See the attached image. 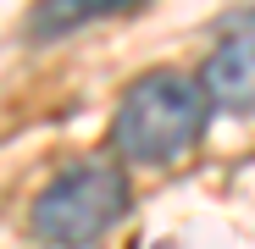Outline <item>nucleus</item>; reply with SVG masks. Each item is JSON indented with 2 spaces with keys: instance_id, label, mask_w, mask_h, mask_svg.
Wrapping results in <instances>:
<instances>
[{
  "instance_id": "20e7f679",
  "label": "nucleus",
  "mask_w": 255,
  "mask_h": 249,
  "mask_svg": "<svg viewBox=\"0 0 255 249\" xmlns=\"http://www.w3.org/2000/svg\"><path fill=\"white\" fill-rule=\"evenodd\" d=\"M133 6H139V0H39V6L28 11V39H33V45H50V39H67L78 28L122 17Z\"/></svg>"
},
{
  "instance_id": "7ed1b4c3",
  "label": "nucleus",
  "mask_w": 255,
  "mask_h": 249,
  "mask_svg": "<svg viewBox=\"0 0 255 249\" xmlns=\"http://www.w3.org/2000/svg\"><path fill=\"white\" fill-rule=\"evenodd\" d=\"M200 89L217 111H233V116H250L255 111V33H233L222 39L217 50L205 56L200 67Z\"/></svg>"
},
{
  "instance_id": "f257e3e1",
  "label": "nucleus",
  "mask_w": 255,
  "mask_h": 249,
  "mask_svg": "<svg viewBox=\"0 0 255 249\" xmlns=\"http://www.w3.org/2000/svg\"><path fill=\"white\" fill-rule=\"evenodd\" d=\"M205 122H211V100L200 78L155 67L122 89L117 116H111V150L128 166H178L200 144Z\"/></svg>"
},
{
  "instance_id": "f03ea898",
  "label": "nucleus",
  "mask_w": 255,
  "mask_h": 249,
  "mask_svg": "<svg viewBox=\"0 0 255 249\" xmlns=\"http://www.w3.org/2000/svg\"><path fill=\"white\" fill-rule=\"evenodd\" d=\"M128 211H133V188H128L122 166L78 161L39 188L33 211H28V233L45 249H95L128 222Z\"/></svg>"
}]
</instances>
